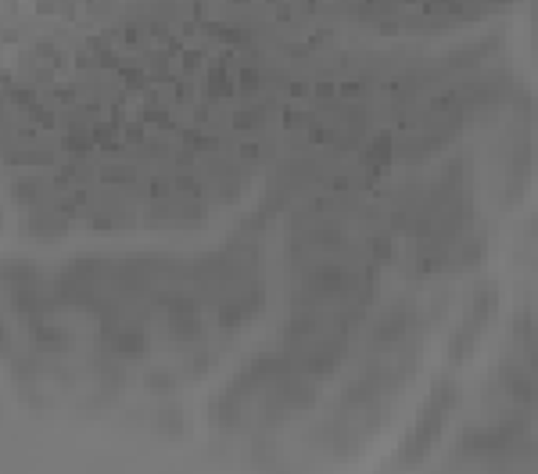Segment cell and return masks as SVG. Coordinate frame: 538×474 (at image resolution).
I'll return each mask as SVG.
<instances>
[{
    "label": "cell",
    "mask_w": 538,
    "mask_h": 474,
    "mask_svg": "<svg viewBox=\"0 0 538 474\" xmlns=\"http://www.w3.org/2000/svg\"><path fill=\"white\" fill-rule=\"evenodd\" d=\"M402 331H406V316H402V313H399V316L391 313V316L384 320V327L377 331V338H381V341H388V338H402Z\"/></svg>",
    "instance_id": "obj_3"
},
{
    "label": "cell",
    "mask_w": 538,
    "mask_h": 474,
    "mask_svg": "<svg viewBox=\"0 0 538 474\" xmlns=\"http://www.w3.org/2000/svg\"><path fill=\"white\" fill-rule=\"evenodd\" d=\"M313 287L320 295H338L345 291V270H338V266H323V270L313 273Z\"/></svg>",
    "instance_id": "obj_1"
},
{
    "label": "cell",
    "mask_w": 538,
    "mask_h": 474,
    "mask_svg": "<svg viewBox=\"0 0 538 474\" xmlns=\"http://www.w3.org/2000/svg\"><path fill=\"white\" fill-rule=\"evenodd\" d=\"M531 366H535V370H538V353H531Z\"/></svg>",
    "instance_id": "obj_4"
},
{
    "label": "cell",
    "mask_w": 538,
    "mask_h": 474,
    "mask_svg": "<svg viewBox=\"0 0 538 474\" xmlns=\"http://www.w3.org/2000/svg\"><path fill=\"white\" fill-rule=\"evenodd\" d=\"M115 353H122V356H137V353H144V335H137V331L119 335V338H115Z\"/></svg>",
    "instance_id": "obj_2"
}]
</instances>
